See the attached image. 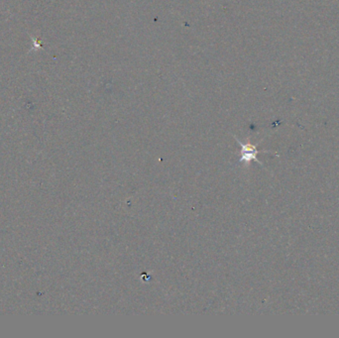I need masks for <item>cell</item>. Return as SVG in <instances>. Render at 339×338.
Segmentation results:
<instances>
[{"mask_svg":"<svg viewBox=\"0 0 339 338\" xmlns=\"http://www.w3.org/2000/svg\"><path fill=\"white\" fill-rule=\"evenodd\" d=\"M241 147L240 151V162L250 163L251 161H256L259 165L262 166V163L258 160L257 155L260 152H268V151H260L256 148V146L252 145L251 143H243V142L236 139Z\"/></svg>","mask_w":339,"mask_h":338,"instance_id":"cell-1","label":"cell"}]
</instances>
